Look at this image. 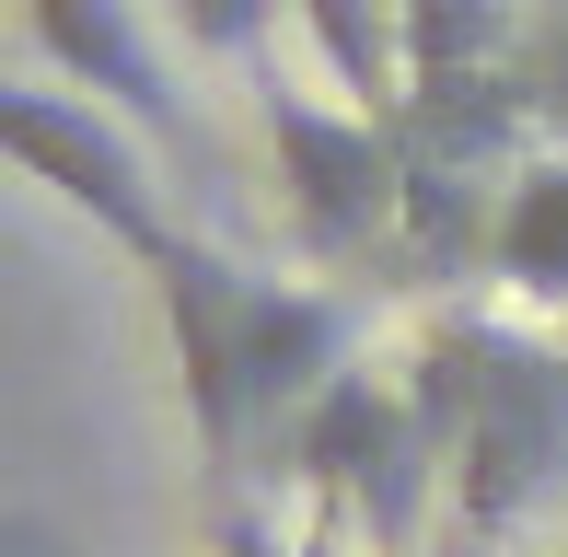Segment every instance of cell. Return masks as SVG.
<instances>
[{
	"label": "cell",
	"instance_id": "cell-6",
	"mask_svg": "<svg viewBox=\"0 0 568 557\" xmlns=\"http://www.w3.org/2000/svg\"><path fill=\"white\" fill-rule=\"evenodd\" d=\"M359 337V314L337 291H314V278H255L244 291V384H255V429H302L314 418V395L337 384Z\"/></svg>",
	"mask_w": 568,
	"mask_h": 557
},
{
	"label": "cell",
	"instance_id": "cell-1",
	"mask_svg": "<svg viewBox=\"0 0 568 557\" xmlns=\"http://www.w3.org/2000/svg\"><path fill=\"white\" fill-rule=\"evenodd\" d=\"M453 337H464V418H453L464 546H499L568 476V348H534L510 325H453Z\"/></svg>",
	"mask_w": 568,
	"mask_h": 557
},
{
	"label": "cell",
	"instance_id": "cell-2",
	"mask_svg": "<svg viewBox=\"0 0 568 557\" xmlns=\"http://www.w3.org/2000/svg\"><path fill=\"white\" fill-rule=\"evenodd\" d=\"M0 140H12V163L36 174L59 210H82L128 267H163V244H174L163 174H151L140 129H128L116 105H93V93H47V82H12V93H0Z\"/></svg>",
	"mask_w": 568,
	"mask_h": 557
},
{
	"label": "cell",
	"instance_id": "cell-12",
	"mask_svg": "<svg viewBox=\"0 0 568 557\" xmlns=\"http://www.w3.org/2000/svg\"><path fill=\"white\" fill-rule=\"evenodd\" d=\"M221 557H278V546H267V523H255V512H232V535H221Z\"/></svg>",
	"mask_w": 568,
	"mask_h": 557
},
{
	"label": "cell",
	"instance_id": "cell-10",
	"mask_svg": "<svg viewBox=\"0 0 568 557\" xmlns=\"http://www.w3.org/2000/svg\"><path fill=\"white\" fill-rule=\"evenodd\" d=\"M302 23H314V59L337 70V93H359V105H406V23L395 0H291Z\"/></svg>",
	"mask_w": 568,
	"mask_h": 557
},
{
	"label": "cell",
	"instance_id": "cell-9",
	"mask_svg": "<svg viewBox=\"0 0 568 557\" xmlns=\"http://www.w3.org/2000/svg\"><path fill=\"white\" fill-rule=\"evenodd\" d=\"M487 267H499L510 291H534V302L568 291V151L534 163L523 186L499 198V221H487Z\"/></svg>",
	"mask_w": 568,
	"mask_h": 557
},
{
	"label": "cell",
	"instance_id": "cell-8",
	"mask_svg": "<svg viewBox=\"0 0 568 557\" xmlns=\"http://www.w3.org/2000/svg\"><path fill=\"white\" fill-rule=\"evenodd\" d=\"M406 23V105L442 129L453 93H499V0H395Z\"/></svg>",
	"mask_w": 568,
	"mask_h": 557
},
{
	"label": "cell",
	"instance_id": "cell-5",
	"mask_svg": "<svg viewBox=\"0 0 568 557\" xmlns=\"http://www.w3.org/2000/svg\"><path fill=\"white\" fill-rule=\"evenodd\" d=\"M23 36H36L47 70H70V93L116 105L140 140H186V93H174L140 0H23Z\"/></svg>",
	"mask_w": 568,
	"mask_h": 557
},
{
	"label": "cell",
	"instance_id": "cell-4",
	"mask_svg": "<svg viewBox=\"0 0 568 557\" xmlns=\"http://www.w3.org/2000/svg\"><path fill=\"white\" fill-rule=\"evenodd\" d=\"M244 291L255 278L221 256V244L174 233L163 267H151V302H163V348H174V384H186V429L197 453L232 476L255 442V384H244Z\"/></svg>",
	"mask_w": 568,
	"mask_h": 557
},
{
	"label": "cell",
	"instance_id": "cell-11",
	"mask_svg": "<svg viewBox=\"0 0 568 557\" xmlns=\"http://www.w3.org/2000/svg\"><path fill=\"white\" fill-rule=\"evenodd\" d=\"M163 12L186 23L197 59H255V47H267V23H278V0H163Z\"/></svg>",
	"mask_w": 568,
	"mask_h": 557
},
{
	"label": "cell",
	"instance_id": "cell-3",
	"mask_svg": "<svg viewBox=\"0 0 568 557\" xmlns=\"http://www.w3.org/2000/svg\"><path fill=\"white\" fill-rule=\"evenodd\" d=\"M267 163H278V198H291L314 256H348V244L395 233L406 221V174H418L372 105H314V93H291V82H267Z\"/></svg>",
	"mask_w": 568,
	"mask_h": 557
},
{
	"label": "cell",
	"instance_id": "cell-7",
	"mask_svg": "<svg viewBox=\"0 0 568 557\" xmlns=\"http://www.w3.org/2000/svg\"><path fill=\"white\" fill-rule=\"evenodd\" d=\"M395 429H406V384H395V372H337V384L314 395V418L291 429V465L314 476L325 499H337V488L359 499V476L383 465V442H395Z\"/></svg>",
	"mask_w": 568,
	"mask_h": 557
}]
</instances>
